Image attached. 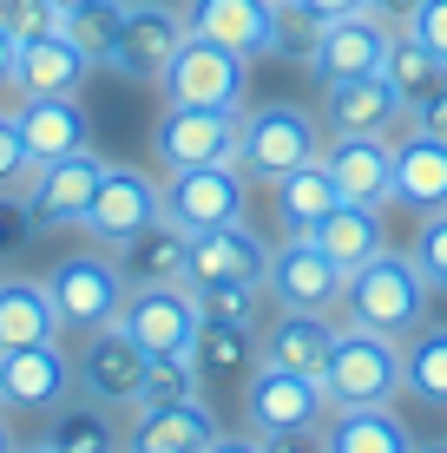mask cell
Instances as JSON below:
<instances>
[{"label": "cell", "instance_id": "obj_1", "mask_svg": "<svg viewBox=\"0 0 447 453\" xmlns=\"http://www.w3.org/2000/svg\"><path fill=\"white\" fill-rule=\"evenodd\" d=\"M428 303H435V289H428V276L414 270V257L381 243L368 263H356V270L343 276L335 322H343V329L389 335V342H408V335L428 322Z\"/></svg>", "mask_w": 447, "mask_h": 453}, {"label": "cell", "instance_id": "obj_2", "mask_svg": "<svg viewBox=\"0 0 447 453\" xmlns=\"http://www.w3.org/2000/svg\"><path fill=\"white\" fill-rule=\"evenodd\" d=\"M322 119L297 99H264V105H243L237 112V171L250 184H276L289 171L316 165L322 158Z\"/></svg>", "mask_w": 447, "mask_h": 453}, {"label": "cell", "instance_id": "obj_3", "mask_svg": "<svg viewBox=\"0 0 447 453\" xmlns=\"http://www.w3.org/2000/svg\"><path fill=\"white\" fill-rule=\"evenodd\" d=\"M316 381H322V395H329V408H395V401H402V342L335 322L329 368H322Z\"/></svg>", "mask_w": 447, "mask_h": 453}, {"label": "cell", "instance_id": "obj_4", "mask_svg": "<svg viewBox=\"0 0 447 453\" xmlns=\"http://www.w3.org/2000/svg\"><path fill=\"white\" fill-rule=\"evenodd\" d=\"M46 296H53L59 309V329L86 335V329H105V322H119V303H126V276H119V257L112 250H66V257L53 263V270L40 276Z\"/></svg>", "mask_w": 447, "mask_h": 453}, {"label": "cell", "instance_id": "obj_5", "mask_svg": "<svg viewBox=\"0 0 447 453\" xmlns=\"http://www.w3.org/2000/svg\"><path fill=\"white\" fill-rule=\"evenodd\" d=\"M145 368H151V355L138 349V342L119 329V322L73 335V395L92 401V408L132 414L138 395H145Z\"/></svg>", "mask_w": 447, "mask_h": 453}, {"label": "cell", "instance_id": "obj_6", "mask_svg": "<svg viewBox=\"0 0 447 453\" xmlns=\"http://www.w3.org/2000/svg\"><path fill=\"white\" fill-rule=\"evenodd\" d=\"M165 105H211V112H243L250 105V59L230 53L218 40H197L184 34V46L172 53V66H165Z\"/></svg>", "mask_w": 447, "mask_h": 453}, {"label": "cell", "instance_id": "obj_7", "mask_svg": "<svg viewBox=\"0 0 447 453\" xmlns=\"http://www.w3.org/2000/svg\"><path fill=\"white\" fill-rule=\"evenodd\" d=\"M158 217H165V178H151V171H138V165H112V158H105L99 191H92L80 230H86L99 250H119L126 237H138L145 224H158Z\"/></svg>", "mask_w": 447, "mask_h": 453}, {"label": "cell", "instance_id": "obj_8", "mask_svg": "<svg viewBox=\"0 0 447 453\" xmlns=\"http://www.w3.org/2000/svg\"><path fill=\"white\" fill-rule=\"evenodd\" d=\"M197 322H204V303H197L191 283H138L119 303V329H126L138 349L158 362V355H191Z\"/></svg>", "mask_w": 447, "mask_h": 453}, {"label": "cell", "instance_id": "obj_9", "mask_svg": "<svg viewBox=\"0 0 447 453\" xmlns=\"http://www.w3.org/2000/svg\"><path fill=\"white\" fill-rule=\"evenodd\" d=\"M73 401V349L34 342V349H0V414L7 420H46Z\"/></svg>", "mask_w": 447, "mask_h": 453}, {"label": "cell", "instance_id": "obj_10", "mask_svg": "<svg viewBox=\"0 0 447 453\" xmlns=\"http://www.w3.org/2000/svg\"><path fill=\"white\" fill-rule=\"evenodd\" d=\"M250 211V178L237 165H191V171H165V217L197 237L218 224H243Z\"/></svg>", "mask_w": 447, "mask_h": 453}, {"label": "cell", "instance_id": "obj_11", "mask_svg": "<svg viewBox=\"0 0 447 453\" xmlns=\"http://www.w3.org/2000/svg\"><path fill=\"white\" fill-rule=\"evenodd\" d=\"M329 420V395L316 374L257 362L243 374V427L250 434H289V427H322Z\"/></svg>", "mask_w": 447, "mask_h": 453}, {"label": "cell", "instance_id": "obj_12", "mask_svg": "<svg viewBox=\"0 0 447 453\" xmlns=\"http://www.w3.org/2000/svg\"><path fill=\"white\" fill-rule=\"evenodd\" d=\"M184 7L172 0H126V27H119V53L105 73H119V80L132 86H158L165 66H172V53L184 46Z\"/></svg>", "mask_w": 447, "mask_h": 453}, {"label": "cell", "instance_id": "obj_13", "mask_svg": "<svg viewBox=\"0 0 447 453\" xmlns=\"http://www.w3.org/2000/svg\"><path fill=\"white\" fill-rule=\"evenodd\" d=\"M389 40H395V27H381L368 7L335 13V20L316 27V40H310V53H303V66H310L316 86L362 80V73H381V59H389Z\"/></svg>", "mask_w": 447, "mask_h": 453}, {"label": "cell", "instance_id": "obj_14", "mask_svg": "<svg viewBox=\"0 0 447 453\" xmlns=\"http://www.w3.org/2000/svg\"><path fill=\"white\" fill-rule=\"evenodd\" d=\"M151 158L165 171L191 165H237V112H211V105H165L151 125Z\"/></svg>", "mask_w": 447, "mask_h": 453}, {"label": "cell", "instance_id": "obj_15", "mask_svg": "<svg viewBox=\"0 0 447 453\" xmlns=\"http://www.w3.org/2000/svg\"><path fill=\"white\" fill-rule=\"evenodd\" d=\"M270 296L276 309H303V316H335L343 303V270L316 250V237H283L270 243Z\"/></svg>", "mask_w": 447, "mask_h": 453}, {"label": "cell", "instance_id": "obj_16", "mask_svg": "<svg viewBox=\"0 0 447 453\" xmlns=\"http://www.w3.org/2000/svg\"><path fill=\"white\" fill-rule=\"evenodd\" d=\"M270 276V243L243 224H218V230H197L191 250H184V283L191 289H218V283H264Z\"/></svg>", "mask_w": 447, "mask_h": 453}, {"label": "cell", "instance_id": "obj_17", "mask_svg": "<svg viewBox=\"0 0 447 453\" xmlns=\"http://www.w3.org/2000/svg\"><path fill=\"white\" fill-rule=\"evenodd\" d=\"M178 7L197 40H218L243 59H276V46H283L276 0H178Z\"/></svg>", "mask_w": 447, "mask_h": 453}, {"label": "cell", "instance_id": "obj_18", "mask_svg": "<svg viewBox=\"0 0 447 453\" xmlns=\"http://www.w3.org/2000/svg\"><path fill=\"white\" fill-rule=\"evenodd\" d=\"M322 132L329 138H395L408 125V105L395 99V86L381 73H362V80H335L322 86Z\"/></svg>", "mask_w": 447, "mask_h": 453}, {"label": "cell", "instance_id": "obj_19", "mask_svg": "<svg viewBox=\"0 0 447 453\" xmlns=\"http://www.w3.org/2000/svg\"><path fill=\"white\" fill-rule=\"evenodd\" d=\"M99 171H105L99 151H73V158L34 165V178L20 184V197H27V211H34V224H40V230H80L92 191H99Z\"/></svg>", "mask_w": 447, "mask_h": 453}, {"label": "cell", "instance_id": "obj_20", "mask_svg": "<svg viewBox=\"0 0 447 453\" xmlns=\"http://www.w3.org/2000/svg\"><path fill=\"white\" fill-rule=\"evenodd\" d=\"M218 414L211 401H138L126 414V453H204L218 441Z\"/></svg>", "mask_w": 447, "mask_h": 453}, {"label": "cell", "instance_id": "obj_21", "mask_svg": "<svg viewBox=\"0 0 447 453\" xmlns=\"http://www.w3.org/2000/svg\"><path fill=\"white\" fill-rule=\"evenodd\" d=\"M322 171L343 204H395V138H322Z\"/></svg>", "mask_w": 447, "mask_h": 453}, {"label": "cell", "instance_id": "obj_22", "mask_svg": "<svg viewBox=\"0 0 447 453\" xmlns=\"http://www.w3.org/2000/svg\"><path fill=\"white\" fill-rule=\"evenodd\" d=\"M92 73L99 66L66 40V27H53V34L27 40L20 53H13V99L7 105H20V99H80Z\"/></svg>", "mask_w": 447, "mask_h": 453}, {"label": "cell", "instance_id": "obj_23", "mask_svg": "<svg viewBox=\"0 0 447 453\" xmlns=\"http://www.w3.org/2000/svg\"><path fill=\"white\" fill-rule=\"evenodd\" d=\"M7 112H13V132H20V145H27V158H34V165L92 151V112H86V99H20V105H7Z\"/></svg>", "mask_w": 447, "mask_h": 453}, {"label": "cell", "instance_id": "obj_24", "mask_svg": "<svg viewBox=\"0 0 447 453\" xmlns=\"http://www.w3.org/2000/svg\"><path fill=\"white\" fill-rule=\"evenodd\" d=\"M395 204L435 217L447 211V138L428 125H402L395 132Z\"/></svg>", "mask_w": 447, "mask_h": 453}, {"label": "cell", "instance_id": "obj_25", "mask_svg": "<svg viewBox=\"0 0 447 453\" xmlns=\"http://www.w3.org/2000/svg\"><path fill=\"white\" fill-rule=\"evenodd\" d=\"M34 342H66L53 296H46L40 276L0 270V349H34Z\"/></svg>", "mask_w": 447, "mask_h": 453}, {"label": "cell", "instance_id": "obj_26", "mask_svg": "<svg viewBox=\"0 0 447 453\" xmlns=\"http://www.w3.org/2000/svg\"><path fill=\"white\" fill-rule=\"evenodd\" d=\"M257 342H264V362L297 368V374H322V368H329V342H335V316H303V309H276Z\"/></svg>", "mask_w": 447, "mask_h": 453}, {"label": "cell", "instance_id": "obj_27", "mask_svg": "<svg viewBox=\"0 0 447 453\" xmlns=\"http://www.w3.org/2000/svg\"><path fill=\"white\" fill-rule=\"evenodd\" d=\"M184 250H191V237H184L172 217H158V224H145L138 237H126L112 257H119L126 289H138V283H184Z\"/></svg>", "mask_w": 447, "mask_h": 453}, {"label": "cell", "instance_id": "obj_28", "mask_svg": "<svg viewBox=\"0 0 447 453\" xmlns=\"http://www.w3.org/2000/svg\"><path fill=\"white\" fill-rule=\"evenodd\" d=\"M53 453H126V414L112 408H92V401L73 395L66 408H53L40 420Z\"/></svg>", "mask_w": 447, "mask_h": 453}, {"label": "cell", "instance_id": "obj_29", "mask_svg": "<svg viewBox=\"0 0 447 453\" xmlns=\"http://www.w3.org/2000/svg\"><path fill=\"white\" fill-rule=\"evenodd\" d=\"M329 453H414V434L395 408H329Z\"/></svg>", "mask_w": 447, "mask_h": 453}, {"label": "cell", "instance_id": "obj_30", "mask_svg": "<svg viewBox=\"0 0 447 453\" xmlns=\"http://www.w3.org/2000/svg\"><path fill=\"white\" fill-rule=\"evenodd\" d=\"M191 362H197L204 381H243V374L264 362V342H257V329H237V322L204 316L197 322V342H191Z\"/></svg>", "mask_w": 447, "mask_h": 453}, {"label": "cell", "instance_id": "obj_31", "mask_svg": "<svg viewBox=\"0 0 447 453\" xmlns=\"http://www.w3.org/2000/svg\"><path fill=\"white\" fill-rule=\"evenodd\" d=\"M270 197H276V224H283V237H310L322 217L343 204V197H335V184H329V171H322V158L303 165V171H289V178H276Z\"/></svg>", "mask_w": 447, "mask_h": 453}, {"label": "cell", "instance_id": "obj_32", "mask_svg": "<svg viewBox=\"0 0 447 453\" xmlns=\"http://www.w3.org/2000/svg\"><path fill=\"white\" fill-rule=\"evenodd\" d=\"M310 237H316V250H322V257H329L343 276L389 243V237H381V211H368V204H335V211L310 230Z\"/></svg>", "mask_w": 447, "mask_h": 453}, {"label": "cell", "instance_id": "obj_33", "mask_svg": "<svg viewBox=\"0 0 447 453\" xmlns=\"http://www.w3.org/2000/svg\"><path fill=\"white\" fill-rule=\"evenodd\" d=\"M402 395L421 408H447V322H421L402 342Z\"/></svg>", "mask_w": 447, "mask_h": 453}, {"label": "cell", "instance_id": "obj_34", "mask_svg": "<svg viewBox=\"0 0 447 453\" xmlns=\"http://www.w3.org/2000/svg\"><path fill=\"white\" fill-rule=\"evenodd\" d=\"M381 80H389V86H395V99H402L408 112H414V105H428V99H435V92L447 86V66H441V59L428 53V46L414 40L408 27H402V34L389 40V59H381Z\"/></svg>", "mask_w": 447, "mask_h": 453}, {"label": "cell", "instance_id": "obj_35", "mask_svg": "<svg viewBox=\"0 0 447 453\" xmlns=\"http://www.w3.org/2000/svg\"><path fill=\"white\" fill-rule=\"evenodd\" d=\"M59 27H66V40L80 46L92 66H112V53H119V27H126V0H86V7L59 13Z\"/></svg>", "mask_w": 447, "mask_h": 453}, {"label": "cell", "instance_id": "obj_36", "mask_svg": "<svg viewBox=\"0 0 447 453\" xmlns=\"http://www.w3.org/2000/svg\"><path fill=\"white\" fill-rule=\"evenodd\" d=\"M197 303H204V316L237 322V329H257V335H264V322L276 316L270 283H218V289H197Z\"/></svg>", "mask_w": 447, "mask_h": 453}, {"label": "cell", "instance_id": "obj_37", "mask_svg": "<svg viewBox=\"0 0 447 453\" xmlns=\"http://www.w3.org/2000/svg\"><path fill=\"white\" fill-rule=\"evenodd\" d=\"M204 395V374H197L191 355H158L145 368V395L138 401H197Z\"/></svg>", "mask_w": 447, "mask_h": 453}, {"label": "cell", "instance_id": "obj_38", "mask_svg": "<svg viewBox=\"0 0 447 453\" xmlns=\"http://www.w3.org/2000/svg\"><path fill=\"white\" fill-rule=\"evenodd\" d=\"M408 257H414V270L428 276V289H435V296H447V211L421 217V230H414Z\"/></svg>", "mask_w": 447, "mask_h": 453}, {"label": "cell", "instance_id": "obj_39", "mask_svg": "<svg viewBox=\"0 0 447 453\" xmlns=\"http://www.w3.org/2000/svg\"><path fill=\"white\" fill-rule=\"evenodd\" d=\"M53 27H59V7H53V0H0V34H7L13 46L53 34Z\"/></svg>", "mask_w": 447, "mask_h": 453}, {"label": "cell", "instance_id": "obj_40", "mask_svg": "<svg viewBox=\"0 0 447 453\" xmlns=\"http://www.w3.org/2000/svg\"><path fill=\"white\" fill-rule=\"evenodd\" d=\"M34 237H40V224H34V211H27V197L20 191H0V263L20 257Z\"/></svg>", "mask_w": 447, "mask_h": 453}, {"label": "cell", "instance_id": "obj_41", "mask_svg": "<svg viewBox=\"0 0 447 453\" xmlns=\"http://www.w3.org/2000/svg\"><path fill=\"white\" fill-rule=\"evenodd\" d=\"M34 178V158H27L20 132H13V112H0V191H20Z\"/></svg>", "mask_w": 447, "mask_h": 453}, {"label": "cell", "instance_id": "obj_42", "mask_svg": "<svg viewBox=\"0 0 447 453\" xmlns=\"http://www.w3.org/2000/svg\"><path fill=\"white\" fill-rule=\"evenodd\" d=\"M408 34L447 66V0H421V7H414V20H408Z\"/></svg>", "mask_w": 447, "mask_h": 453}, {"label": "cell", "instance_id": "obj_43", "mask_svg": "<svg viewBox=\"0 0 447 453\" xmlns=\"http://www.w3.org/2000/svg\"><path fill=\"white\" fill-rule=\"evenodd\" d=\"M264 453H329V434L322 427H289V434H257Z\"/></svg>", "mask_w": 447, "mask_h": 453}, {"label": "cell", "instance_id": "obj_44", "mask_svg": "<svg viewBox=\"0 0 447 453\" xmlns=\"http://www.w3.org/2000/svg\"><path fill=\"white\" fill-rule=\"evenodd\" d=\"M368 13H375L381 27H395V34H402V27L414 20V7H421V0H362Z\"/></svg>", "mask_w": 447, "mask_h": 453}, {"label": "cell", "instance_id": "obj_45", "mask_svg": "<svg viewBox=\"0 0 447 453\" xmlns=\"http://www.w3.org/2000/svg\"><path fill=\"white\" fill-rule=\"evenodd\" d=\"M408 125H428V132H441V138H447V86H441L428 105H414V112H408Z\"/></svg>", "mask_w": 447, "mask_h": 453}, {"label": "cell", "instance_id": "obj_46", "mask_svg": "<svg viewBox=\"0 0 447 453\" xmlns=\"http://www.w3.org/2000/svg\"><path fill=\"white\" fill-rule=\"evenodd\" d=\"M13 53H20V46L0 34V112H7V99H13Z\"/></svg>", "mask_w": 447, "mask_h": 453}, {"label": "cell", "instance_id": "obj_47", "mask_svg": "<svg viewBox=\"0 0 447 453\" xmlns=\"http://www.w3.org/2000/svg\"><path fill=\"white\" fill-rule=\"evenodd\" d=\"M204 453H264V447H257V434L243 427V434H218V441H211Z\"/></svg>", "mask_w": 447, "mask_h": 453}, {"label": "cell", "instance_id": "obj_48", "mask_svg": "<svg viewBox=\"0 0 447 453\" xmlns=\"http://www.w3.org/2000/svg\"><path fill=\"white\" fill-rule=\"evenodd\" d=\"M303 13H316V20H335V13H356L362 0H297Z\"/></svg>", "mask_w": 447, "mask_h": 453}, {"label": "cell", "instance_id": "obj_49", "mask_svg": "<svg viewBox=\"0 0 447 453\" xmlns=\"http://www.w3.org/2000/svg\"><path fill=\"white\" fill-rule=\"evenodd\" d=\"M13 453H53V441H13Z\"/></svg>", "mask_w": 447, "mask_h": 453}, {"label": "cell", "instance_id": "obj_50", "mask_svg": "<svg viewBox=\"0 0 447 453\" xmlns=\"http://www.w3.org/2000/svg\"><path fill=\"white\" fill-rule=\"evenodd\" d=\"M0 453H13V427H7V414H0Z\"/></svg>", "mask_w": 447, "mask_h": 453}, {"label": "cell", "instance_id": "obj_51", "mask_svg": "<svg viewBox=\"0 0 447 453\" xmlns=\"http://www.w3.org/2000/svg\"><path fill=\"white\" fill-rule=\"evenodd\" d=\"M414 453H447V441H428V447H421V441H414Z\"/></svg>", "mask_w": 447, "mask_h": 453}, {"label": "cell", "instance_id": "obj_52", "mask_svg": "<svg viewBox=\"0 0 447 453\" xmlns=\"http://www.w3.org/2000/svg\"><path fill=\"white\" fill-rule=\"evenodd\" d=\"M53 7H59V13H73V7H86V0H53Z\"/></svg>", "mask_w": 447, "mask_h": 453}, {"label": "cell", "instance_id": "obj_53", "mask_svg": "<svg viewBox=\"0 0 447 453\" xmlns=\"http://www.w3.org/2000/svg\"><path fill=\"white\" fill-rule=\"evenodd\" d=\"M172 7H178V0H172Z\"/></svg>", "mask_w": 447, "mask_h": 453}]
</instances>
